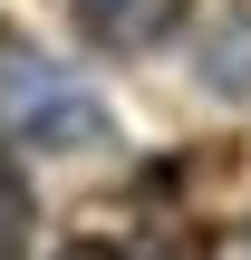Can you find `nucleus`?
I'll return each mask as SVG.
<instances>
[{"label":"nucleus","instance_id":"obj_4","mask_svg":"<svg viewBox=\"0 0 251 260\" xmlns=\"http://www.w3.org/2000/svg\"><path fill=\"white\" fill-rule=\"evenodd\" d=\"M203 77H213L222 96H251V10H232V19L213 29V58H203Z\"/></svg>","mask_w":251,"mask_h":260},{"label":"nucleus","instance_id":"obj_3","mask_svg":"<svg viewBox=\"0 0 251 260\" xmlns=\"http://www.w3.org/2000/svg\"><path fill=\"white\" fill-rule=\"evenodd\" d=\"M29 232H39V203H29V174H19V154L0 145V260L29 251Z\"/></svg>","mask_w":251,"mask_h":260},{"label":"nucleus","instance_id":"obj_5","mask_svg":"<svg viewBox=\"0 0 251 260\" xmlns=\"http://www.w3.org/2000/svg\"><path fill=\"white\" fill-rule=\"evenodd\" d=\"M58 260H126V251H116V241H68Z\"/></svg>","mask_w":251,"mask_h":260},{"label":"nucleus","instance_id":"obj_2","mask_svg":"<svg viewBox=\"0 0 251 260\" xmlns=\"http://www.w3.org/2000/svg\"><path fill=\"white\" fill-rule=\"evenodd\" d=\"M193 19V0H77V39L106 58H145Z\"/></svg>","mask_w":251,"mask_h":260},{"label":"nucleus","instance_id":"obj_1","mask_svg":"<svg viewBox=\"0 0 251 260\" xmlns=\"http://www.w3.org/2000/svg\"><path fill=\"white\" fill-rule=\"evenodd\" d=\"M0 106L29 145H97L106 135V106L87 87H68L39 48H0Z\"/></svg>","mask_w":251,"mask_h":260}]
</instances>
